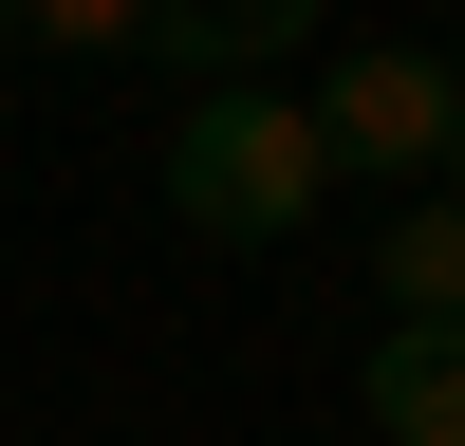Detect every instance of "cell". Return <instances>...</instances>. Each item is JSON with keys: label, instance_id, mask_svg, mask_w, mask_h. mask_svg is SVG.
<instances>
[{"label": "cell", "instance_id": "277c9868", "mask_svg": "<svg viewBox=\"0 0 465 446\" xmlns=\"http://www.w3.org/2000/svg\"><path fill=\"white\" fill-rule=\"evenodd\" d=\"M354 409H372L391 446H465V316H391L372 372H354Z\"/></svg>", "mask_w": 465, "mask_h": 446}, {"label": "cell", "instance_id": "3957f363", "mask_svg": "<svg viewBox=\"0 0 465 446\" xmlns=\"http://www.w3.org/2000/svg\"><path fill=\"white\" fill-rule=\"evenodd\" d=\"M298 37H317V0H149L131 56H168L186 93H242V74H280Z\"/></svg>", "mask_w": 465, "mask_h": 446}, {"label": "cell", "instance_id": "7a4b0ae2", "mask_svg": "<svg viewBox=\"0 0 465 446\" xmlns=\"http://www.w3.org/2000/svg\"><path fill=\"white\" fill-rule=\"evenodd\" d=\"M317 149H335V168H372V186L447 168V149H465V74H447V56H410V37H372V56H335V74H317Z\"/></svg>", "mask_w": 465, "mask_h": 446}, {"label": "cell", "instance_id": "6da1fadb", "mask_svg": "<svg viewBox=\"0 0 465 446\" xmlns=\"http://www.w3.org/2000/svg\"><path fill=\"white\" fill-rule=\"evenodd\" d=\"M317 186H335L317 93H280V74L168 112V223H186V242H298V223H317Z\"/></svg>", "mask_w": 465, "mask_h": 446}, {"label": "cell", "instance_id": "52a82bcc", "mask_svg": "<svg viewBox=\"0 0 465 446\" xmlns=\"http://www.w3.org/2000/svg\"><path fill=\"white\" fill-rule=\"evenodd\" d=\"M447 74H465V37H447Z\"/></svg>", "mask_w": 465, "mask_h": 446}, {"label": "cell", "instance_id": "5b68a950", "mask_svg": "<svg viewBox=\"0 0 465 446\" xmlns=\"http://www.w3.org/2000/svg\"><path fill=\"white\" fill-rule=\"evenodd\" d=\"M372 279H391V316H465V205H391Z\"/></svg>", "mask_w": 465, "mask_h": 446}, {"label": "cell", "instance_id": "8992f818", "mask_svg": "<svg viewBox=\"0 0 465 446\" xmlns=\"http://www.w3.org/2000/svg\"><path fill=\"white\" fill-rule=\"evenodd\" d=\"M149 0H19V37H56V56H131Z\"/></svg>", "mask_w": 465, "mask_h": 446}]
</instances>
